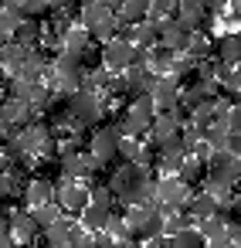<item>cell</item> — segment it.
<instances>
[{
    "mask_svg": "<svg viewBox=\"0 0 241 248\" xmlns=\"http://www.w3.org/2000/svg\"><path fill=\"white\" fill-rule=\"evenodd\" d=\"M227 234H231V241H234V248H241V217L227 224Z\"/></svg>",
    "mask_w": 241,
    "mask_h": 248,
    "instance_id": "36",
    "label": "cell"
},
{
    "mask_svg": "<svg viewBox=\"0 0 241 248\" xmlns=\"http://www.w3.org/2000/svg\"><path fill=\"white\" fill-rule=\"evenodd\" d=\"M156 24H160V45H166V48H173L177 55H183L194 31H190L187 24H180L177 17H166V21H156Z\"/></svg>",
    "mask_w": 241,
    "mask_h": 248,
    "instance_id": "6",
    "label": "cell"
},
{
    "mask_svg": "<svg viewBox=\"0 0 241 248\" xmlns=\"http://www.w3.org/2000/svg\"><path fill=\"white\" fill-rule=\"evenodd\" d=\"M89 34H92V38H95L99 45H105V41H112V38H116V17H109V21H102V24H99V28H92Z\"/></svg>",
    "mask_w": 241,
    "mask_h": 248,
    "instance_id": "32",
    "label": "cell"
},
{
    "mask_svg": "<svg viewBox=\"0 0 241 248\" xmlns=\"http://www.w3.org/2000/svg\"><path fill=\"white\" fill-rule=\"evenodd\" d=\"M24 58H28V48H21L17 41H4V45H0V68H4L7 75H17Z\"/></svg>",
    "mask_w": 241,
    "mask_h": 248,
    "instance_id": "18",
    "label": "cell"
},
{
    "mask_svg": "<svg viewBox=\"0 0 241 248\" xmlns=\"http://www.w3.org/2000/svg\"><path fill=\"white\" fill-rule=\"evenodd\" d=\"M126 112L136 116V119H143V123H153V116H156V102H153V95L146 92V95H136V99L126 106Z\"/></svg>",
    "mask_w": 241,
    "mask_h": 248,
    "instance_id": "25",
    "label": "cell"
},
{
    "mask_svg": "<svg viewBox=\"0 0 241 248\" xmlns=\"http://www.w3.org/2000/svg\"><path fill=\"white\" fill-rule=\"evenodd\" d=\"M183 228H197V217L190 214V211H173V214H166L163 217V234L170 238V234H177V231H183Z\"/></svg>",
    "mask_w": 241,
    "mask_h": 248,
    "instance_id": "24",
    "label": "cell"
},
{
    "mask_svg": "<svg viewBox=\"0 0 241 248\" xmlns=\"http://www.w3.org/2000/svg\"><path fill=\"white\" fill-rule=\"evenodd\" d=\"M112 248H143V245L133 241V238H122V241H112Z\"/></svg>",
    "mask_w": 241,
    "mask_h": 248,
    "instance_id": "39",
    "label": "cell"
},
{
    "mask_svg": "<svg viewBox=\"0 0 241 248\" xmlns=\"http://www.w3.org/2000/svg\"><path fill=\"white\" fill-rule=\"evenodd\" d=\"M21 21H24V14H21L17 7H4V11H0V38H4V41H11Z\"/></svg>",
    "mask_w": 241,
    "mask_h": 248,
    "instance_id": "27",
    "label": "cell"
},
{
    "mask_svg": "<svg viewBox=\"0 0 241 248\" xmlns=\"http://www.w3.org/2000/svg\"><path fill=\"white\" fill-rule=\"evenodd\" d=\"M166 248H207V238L197 228H183V231L166 238Z\"/></svg>",
    "mask_w": 241,
    "mask_h": 248,
    "instance_id": "23",
    "label": "cell"
},
{
    "mask_svg": "<svg viewBox=\"0 0 241 248\" xmlns=\"http://www.w3.org/2000/svg\"><path fill=\"white\" fill-rule=\"evenodd\" d=\"M14 4H24V0H14Z\"/></svg>",
    "mask_w": 241,
    "mask_h": 248,
    "instance_id": "42",
    "label": "cell"
},
{
    "mask_svg": "<svg viewBox=\"0 0 241 248\" xmlns=\"http://www.w3.org/2000/svg\"><path fill=\"white\" fill-rule=\"evenodd\" d=\"M31 214H34L38 228H48V224H55L65 211H61V204H58V201H48V204H41V207H31Z\"/></svg>",
    "mask_w": 241,
    "mask_h": 248,
    "instance_id": "29",
    "label": "cell"
},
{
    "mask_svg": "<svg viewBox=\"0 0 241 248\" xmlns=\"http://www.w3.org/2000/svg\"><path fill=\"white\" fill-rule=\"evenodd\" d=\"M0 119L21 129V126H28V123L34 119V112H31V106H28L24 99H17V95H4V99H0Z\"/></svg>",
    "mask_w": 241,
    "mask_h": 248,
    "instance_id": "9",
    "label": "cell"
},
{
    "mask_svg": "<svg viewBox=\"0 0 241 248\" xmlns=\"http://www.w3.org/2000/svg\"><path fill=\"white\" fill-rule=\"evenodd\" d=\"M45 231V238H48V245L51 248H68L72 245V238L82 231V224H75L72 221V214H61L55 224H48V228H41Z\"/></svg>",
    "mask_w": 241,
    "mask_h": 248,
    "instance_id": "8",
    "label": "cell"
},
{
    "mask_svg": "<svg viewBox=\"0 0 241 248\" xmlns=\"http://www.w3.org/2000/svg\"><path fill=\"white\" fill-rule=\"evenodd\" d=\"M41 38H45V24H41V21H34V17H24V21L17 24V31H14V38H11V41H17L21 48L34 51V48H41Z\"/></svg>",
    "mask_w": 241,
    "mask_h": 248,
    "instance_id": "11",
    "label": "cell"
},
{
    "mask_svg": "<svg viewBox=\"0 0 241 248\" xmlns=\"http://www.w3.org/2000/svg\"><path fill=\"white\" fill-rule=\"evenodd\" d=\"M48 201H55V184L51 180H41V177H31L28 187H24V204L28 207H41Z\"/></svg>",
    "mask_w": 241,
    "mask_h": 248,
    "instance_id": "12",
    "label": "cell"
},
{
    "mask_svg": "<svg viewBox=\"0 0 241 248\" xmlns=\"http://www.w3.org/2000/svg\"><path fill=\"white\" fill-rule=\"evenodd\" d=\"M0 248H14V234L7 228H0Z\"/></svg>",
    "mask_w": 241,
    "mask_h": 248,
    "instance_id": "38",
    "label": "cell"
},
{
    "mask_svg": "<svg viewBox=\"0 0 241 248\" xmlns=\"http://www.w3.org/2000/svg\"><path fill=\"white\" fill-rule=\"evenodd\" d=\"M173 65H177V51L173 48H166V45L150 48V68H153V75H170Z\"/></svg>",
    "mask_w": 241,
    "mask_h": 248,
    "instance_id": "20",
    "label": "cell"
},
{
    "mask_svg": "<svg viewBox=\"0 0 241 248\" xmlns=\"http://www.w3.org/2000/svg\"><path fill=\"white\" fill-rule=\"evenodd\" d=\"M150 95H153V102H156V112H170V109L180 102V82H177L173 75H156Z\"/></svg>",
    "mask_w": 241,
    "mask_h": 248,
    "instance_id": "4",
    "label": "cell"
},
{
    "mask_svg": "<svg viewBox=\"0 0 241 248\" xmlns=\"http://www.w3.org/2000/svg\"><path fill=\"white\" fill-rule=\"evenodd\" d=\"M187 197H190V187H187L177 173L160 177V184H156V201H160V204H170L173 211H180V207L187 204Z\"/></svg>",
    "mask_w": 241,
    "mask_h": 248,
    "instance_id": "3",
    "label": "cell"
},
{
    "mask_svg": "<svg viewBox=\"0 0 241 248\" xmlns=\"http://www.w3.org/2000/svg\"><path fill=\"white\" fill-rule=\"evenodd\" d=\"M14 248H31V245L28 241H14Z\"/></svg>",
    "mask_w": 241,
    "mask_h": 248,
    "instance_id": "41",
    "label": "cell"
},
{
    "mask_svg": "<svg viewBox=\"0 0 241 248\" xmlns=\"http://www.w3.org/2000/svg\"><path fill=\"white\" fill-rule=\"evenodd\" d=\"M224 150H231L234 156H241V133H231L227 143H224Z\"/></svg>",
    "mask_w": 241,
    "mask_h": 248,
    "instance_id": "35",
    "label": "cell"
},
{
    "mask_svg": "<svg viewBox=\"0 0 241 248\" xmlns=\"http://www.w3.org/2000/svg\"><path fill=\"white\" fill-rule=\"evenodd\" d=\"M116 17L126 21V24L146 21V17H150V0H122V7L116 11Z\"/></svg>",
    "mask_w": 241,
    "mask_h": 248,
    "instance_id": "21",
    "label": "cell"
},
{
    "mask_svg": "<svg viewBox=\"0 0 241 248\" xmlns=\"http://www.w3.org/2000/svg\"><path fill=\"white\" fill-rule=\"evenodd\" d=\"M204 173H207V167H204L197 156H187V160H183V167L177 170V177H180L190 190H197V187L204 184Z\"/></svg>",
    "mask_w": 241,
    "mask_h": 248,
    "instance_id": "22",
    "label": "cell"
},
{
    "mask_svg": "<svg viewBox=\"0 0 241 248\" xmlns=\"http://www.w3.org/2000/svg\"><path fill=\"white\" fill-rule=\"evenodd\" d=\"M0 45H4V38H0Z\"/></svg>",
    "mask_w": 241,
    "mask_h": 248,
    "instance_id": "43",
    "label": "cell"
},
{
    "mask_svg": "<svg viewBox=\"0 0 241 248\" xmlns=\"http://www.w3.org/2000/svg\"><path fill=\"white\" fill-rule=\"evenodd\" d=\"M207 248H234V241H231V234H227V231H221V234L207 238Z\"/></svg>",
    "mask_w": 241,
    "mask_h": 248,
    "instance_id": "33",
    "label": "cell"
},
{
    "mask_svg": "<svg viewBox=\"0 0 241 248\" xmlns=\"http://www.w3.org/2000/svg\"><path fill=\"white\" fill-rule=\"evenodd\" d=\"M133 45H136V48H146V51L156 48V45H160V24L150 21V17L139 21V24H133Z\"/></svg>",
    "mask_w": 241,
    "mask_h": 248,
    "instance_id": "19",
    "label": "cell"
},
{
    "mask_svg": "<svg viewBox=\"0 0 241 248\" xmlns=\"http://www.w3.org/2000/svg\"><path fill=\"white\" fill-rule=\"evenodd\" d=\"M133 41H122V38H112V41H105L102 45V65L109 68V72H116V75H122L126 68H129V58H133Z\"/></svg>",
    "mask_w": 241,
    "mask_h": 248,
    "instance_id": "2",
    "label": "cell"
},
{
    "mask_svg": "<svg viewBox=\"0 0 241 248\" xmlns=\"http://www.w3.org/2000/svg\"><path fill=\"white\" fill-rule=\"evenodd\" d=\"M180 123L173 119V112H156L153 123H150V143L156 146H166V143H180Z\"/></svg>",
    "mask_w": 241,
    "mask_h": 248,
    "instance_id": "5",
    "label": "cell"
},
{
    "mask_svg": "<svg viewBox=\"0 0 241 248\" xmlns=\"http://www.w3.org/2000/svg\"><path fill=\"white\" fill-rule=\"evenodd\" d=\"M109 214H112V207H102V204H85L82 207V214H78V221H82V228L85 231H105V221H109Z\"/></svg>",
    "mask_w": 241,
    "mask_h": 248,
    "instance_id": "17",
    "label": "cell"
},
{
    "mask_svg": "<svg viewBox=\"0 0 241 248\" xmlns=\"http://www.w3.org/2000/svg\"><path fill=\"white\" fill-rule=\"evenodd\" d=\"M102 4H105V7H112V11H119V7H122V0H102Z\"/></svg>",
    "mask_w": 241,
    "mask_h": 248,
    "instance_id": "40",
    "label": "cell"
},
{
    "mask_svg": "<svg viewBox=\"0 0 241 248\" xmlns=\"http://www.w3.org/2000/svg\"><path fill=\"white\" fill-rule=\"evenodd\" d=\"M211 45H214V38L207 31H194L183 55H190V58H211Z\"/></svg>",
    "mask_w": 241,
    "mask_h": 248,
    "instance_id": "26",
    "label": "cell"
},
{
    "mask_svg": "<svg viewBox=\"0 0 241 248\" xmlns=\"http://www.w3.org/2000/svg\"><path fill=\"white\" fill-rule=\"evenodd\" d=\"M211 58H217L224 65H241V31H227V34L214 38Z\"/></svg>",
    "mask_w": 241,
    "mask_h": 248,
    "instance_id": "7",
    "label": "cell"
},
{
    "mask_svg": "<svg viewBox=\"0 0 241 248\" xmlns=\"http://www.w3.org/2000/svg\"><path fill=\"white\" fill-rule=\"evenodd\" d=\"M109 17H116V11H112V7H105L102 0H89V4H82L78 24H82L85 31H92V28H99V24H102V21H109Z\"/></svg>",
    "mask_w": 241,
    "mask_h": 248,
    "instance_id": "14",
    "label": "cell"
},
{
    "mask_svg": "<svg viewBox=\"0 0 241 248\" xmlns=\"http://www.w3.org/2000/svg\"><path fill=\"white\" fill-rule=\"evenodd\" d=\"M55 201L61 204V211L65 214H82V207L89 204V187L85 184H78V180H68V177H61L58 184H55Z\"/></svg>",
    "mask_w": 241,
    "mask_h": 248,
    "instance_id": "1",
    "label": "cell"
},
{
    "mask_svg": "<svg viewBox=\"0 0 241 248\" xmlns=\"http://www.w3.org/2000/svg\"><path fill=\"white\" fill-rule=\"evenodd\" d=\"M183 211H190L197 221H200V217H211V214L217 211V197H211L204 187H197V190H190V197H187Z\"/></svg>",
    "mask_w": 241,
    "mask_h": 248,
    "instance_id": "15",
    "label": "cell"
},
{
    "mask_svg": "<svg viewBox=\"0 0 241 248\" xmlns=\"http://www.w3.org/2000/svg\"><path fill=\"white\" fill-rule=\"evenodd\" d=\"M177 17V0H150V21Z\"/></svg>",
    "mask_w": 241,
    "mask_h": 248,
    "instance_id": "30",
    "label": "cell"
},
{
    "mask_svg": "<svg viewBox=\"0 0 241 248\" xmlns=\"http://www.w3.org/2000/svg\"><path fill=\"white\" fill-rule=\"evenodd\" d=\"M122 78H126V102H133L136 95H146L153 89V82H156L153 68H146V65L143 68H126Z\"/></svg>",
    "mask_w": 241,
    "mask_h": 248,
    "instance_id": "10",
    "label": "cell"
},
{
    "mask_svg": "<svg viewBox=\"0 0 241 248\" xmlns=\"http://www.w3.org/2000/svg\"><path fill=\"white\" fill-rule=\"evenodd\" d=\"M38 231H41V228H38L31 207H28V211H11V234H14V241H31Z\"/></svg>",
    "mask_w": 241,
    "mask_h": 248,
    "instance_id": "13",
    "label": "cell"
},
{
    "mask_svg": "<svg viewBox=\"0 0 241 248\" xmlns=\"http://www.w3.org/2000/svg\"><path fill=\"white\" fill-rule=\"evenodd\" d=\"M89 41H92V34H89L82 24H78V28L72 24V28H68V34L61 38V48H68V51H85V48H89Z\"/></svg>",
    "mask_w": 241,
    "mask_h": 248,
    "instance_id": "28",
    "label": "cell"
},
{
    "mask_svg": "<svg viewBox=\"0 0 241 248\" xmlns=\"http://www.w3.org/2000/svg\"><path fill=\"white\" fill-rule=\"evenodd\" d=\"M143 248H166V234H156V238L143 241Z\"/></svg>",
    "mask_w": 241,
    "mask_h": 248,
    "instance_id": "37",
    "label": "cell"
},
{
    "mask_svg": "<svg viewBox=\"0 0 241 248\" xmlns=\"http://www.w3.org/2000/svg\"><path fill=\"white\" fill-rule=\"evenodd\" d=\"M183 160H187V153L180 150V143H166V146H160V153H156V170H160V173H177V170L183 167Z\"/></svg>",
    "mask_w": 241,
    "mask_h": 248,
    "instance_id": "16",
    "label": "cell"
},
{
    "mask_svg": "<svg viewBox=\"0 0 241 248\" xmlns=\"http://www.w3.org/2000/svg\"><path fill=\"white\" fill-rule=\"evenodd\" d=\"M197 231H200L204 238H214V234L227 231V221H224L221 214H211V217H200V221H197Z\"/></svg>",
    "mask_w": 241,
    "mask_h": 248,
    "instance_id": "31",
    "label": "cell"
},
{
    "mask_svg": "<svg viewBox=\"0 0 241 248\" xmlns=\"http://www.w3.org/2000/svg\"><path fill=\"white\" fill-rule=\"evenodd\" d=\"M227 129H231V133H241V102L231 106V112H227Z\"/></svg>",
    "mask_w": 241,
    "mask_h": 248,
    "instance_id": "34",
    "label": "cell"
}]
</instances>
